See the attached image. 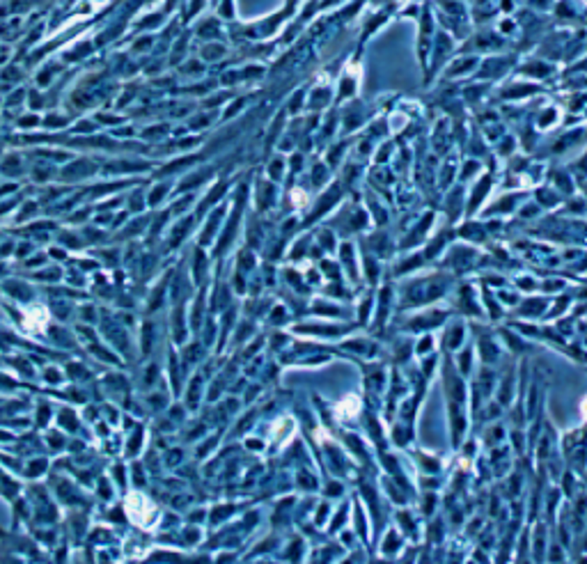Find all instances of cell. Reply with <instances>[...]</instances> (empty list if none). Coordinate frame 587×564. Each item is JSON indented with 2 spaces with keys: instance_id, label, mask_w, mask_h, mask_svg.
Listing matches in <instances>:
<instances>
[{
  "instance_id": "1",
  "label": "cell",
  "mask_w": 587,
  "mask_h": 564,
  "mask_svg": "<svg viewBox=\"0 0 587 564\" xmlns=\"http://www.w3.org/2000/svg\"><path fill=\"white\" fill-rule=\"evenodd\" d=\"M583 413L587 415V399H585V404H583Z\"/></svg>"
}]
</instances>
